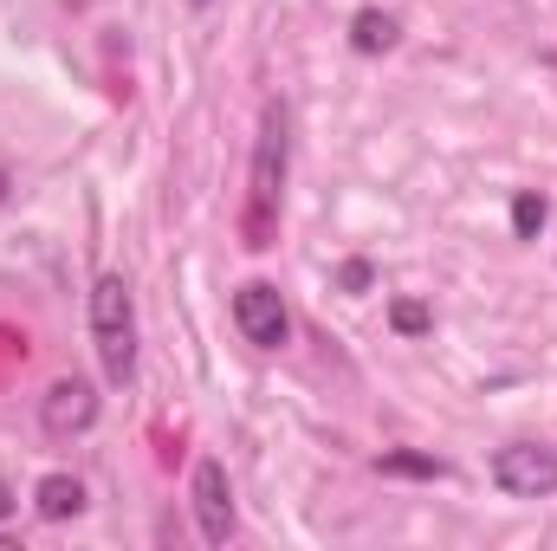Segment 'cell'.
Instances as JSON below:
<instances>
[{
	"mask_svg": "<svg viewBox=\"0 0 557 551\" xmlns=\"http://www.w3.org/2000/svg\"><path fill=\"white\" fill-rule=\"evenodd\" d=\"M493 487L506 500H552L557 448H545V441H506V448H493Z\"/></svg>",
	"mask_w": 557,
	"mask_h": 551,
	"instance_id": "obj_3",
	"label": "cell"
},
{
	"mask_svg": "<svg viewBox=\"0 0 557 551\" xmlns=\"http://www.w3.org/2000/svg\"><path fill=\"white\" fill-rule=\"evenodd\" d=\"M337 285H344V292H370V285H376V267H370V260H344V267H337Z\"/></svg>",
	"mask_w": 557,
	"mask_h": 551,
	"instance_id": "obj_12",
	"label": "cell"
},
{
	"mask_svg": "<svg viewBox=\"0 0 557 551\" xmlns=\"http://www.w3.org/2000/svg\"><path fill=\"white\" fill-rule=\"evenodd\" d=\"M91 351L111 383L137 377V298H131L124 273H104L91 285Z\"/></svg>",
	"mask_w": 557,
	"mask_h": 551,
	"instance_id": "obj_2",
	"label": "cell"
},
{
	"mask_svg": "<svg viewBox=\"0 0 557 551\" xmlns=\"http://www.w3.org/2000/svg\"><path fill=\"white\" fill-rule=\"evenodd\" d=\"M7 188H13V182H7V169H0V208H7Z\"/></svg>",
	"mask_w": 557,
	"mask_h": 551,
	"instance_id": "obj_14",
	"label": "cell"
},
{
	"mask_svg": "<svg viewBox=\"0 0 557 551\" xmlns=\"http://www.w3.org/2000/svg\"><path fill=\"white\" fill-rule=\"evenodd\" d=\"M545 221H552V201H545L539 188H519V195H512V234H519V241H539Z\"/></svg>",
	"mask_w": 557,
	"mask_h": 551,
	"instance_id": "obj_10",
	"label": "cell"
},
{
	"mask_svg": "<svg viewBox=\"0 0 557 551\" xmlns=\"http://www.w3.org/2000/svg\"><path fill=\"white\" fill-rule=\"evenodd\" d=\"M188 500H195V526L208 546H227L234 539V480L221 461H195L188 474Z\"/></svg>",
	"mask_w": 557,
	"mask_h": 551,
	"instance_id": "obj_5",
	"label": "cell"
},
{
	"mask_svg": "<svg viewBox=\"0 0 557 551\" xmlns=\"http://www.w3.org/2000/svg\"><path fill=\"white\" fill-rule=\"evenodd\" d=\"M234 325H240V338H247L253 351H278V344L292 338V318H285L278 285H267V279H247V285L234 292Z\"/></svg>",
	"mask_w": 557,
	"mask_h": 551,
	"instance_id": "obj_4",
	"label": "cell"
},
{
	"mask_svg": "<svg viewBox=\"0 0 557 551\" xmlns=\"http://www.w3.org/2000/svg\"><path fill=\"white\" fill-rule=\"evenodd\" d=\"M13 506H20V500H13V487H7V480H0V526H7V519H13Z\"/></svg>",
	"mask_w": 557,
	"mask_h": 551,
	"instance_id": "obj_13",
	"label": "cell"
},
{
	"mask_svg": "<svg viewBox=\"0 0 557 551\" xmlns=\"http://www.w3.org/2000/svg\"><path fill=\"white\" fill-rule=\"evenodd\" d=\"M396 39H403V26H396V13H383V7H363V13L350 20V52H363V59L396 52Z\"/></svg>",
	"mask_w": 557,
	"mask_h": 551,
	"instance_id": "obj_8",
	"label": "cell"
},
{
	"mask_svg": "<svg viewBox=\"0 0 557 551\" xmlns=\"http://www.w3.org/2000/svg\"><path fill=\"white\" fill-rule=\"evenodd\" d=\"M188 7H208V0H188Z\"/></svg>",
	"mask_w": 557,
	"mask_h": 551,
	"instance_id": "obj_15",
	"label": "cell"
},
{
	"mask_svg": "<svg viewBox=\"0 0 557 551\" xmlns=\"http://www.w3.org/2000/svg\"><path fill=\"white\" fill-rule=\"evenodd\" d=\"M389 325H396L403 338H421V331L434 325V311H428L421 298H396V305H389Z\"/></svg>",
	"mask_w": 557,
	"mask_h": 551,
	"instance_id": "obj_11",
	"label": "cell"
},
{
	"mask_svg": "<svg viewBox=\"0 0 557 551\" xmlns=\"http://www.w3.org/2000/svg\"><path fill=\"white\" fill-rule=\"evenodd\" d=\"M376 474H403V480H447L454 467H447L441 454H409V448H396V454H376Z\"/></svg>",
	"mask_w": 557,
	"mask_h": 551,
	"instance_id": "obj_9",
	"label": "cell"
},
{
	"mask_svg": "<svg viewBox=\"0 0 557 551\" xmlns=\"http://www.w3.org/2000/svg\"><path fill=\"white\" fill-rule=\"evenodd\" d=\"M98 421V390L78 383V377H59L46 396H39V428L46 434H85Z\"/></svg>",
	"mask_w": 557,
	"mask_h": 551,
	"instance_id": "obj_6",
	"label": "cell"
},
{
	"mask_svg": "<svg viewBox=\"0 0 557 551\" xmlns=\"http://www.w3.org/2000/svg\"><path fill=\"white\" fill-rule=\"evenodd\" d=\"M33 513L52 519V526H59V519H78V513H85V487H78L72 474H46V480L33 487Z\"/></svg>",
	"mask_w": 557,
	"mask_h": 551,
	"instance_id": "obj_7",
	"label": "cell"
},
{
	"mask_svg": "<svg viewBox=\"0 0 557 551\" xmlns=\"http://www.w3.org/2000/svg\"><path fill=\"white\" fill-rule=\"evenodd\" d=\"M285 169H292V111L267 105L260 111V137H253V182H247V247H273L278 234V195H285Z\"/></svg>",
	"mask_w": 557,
	"mask_h": 551,
	"instance_id": "obj_1",
	"label": "cell"
}]
</instances>
